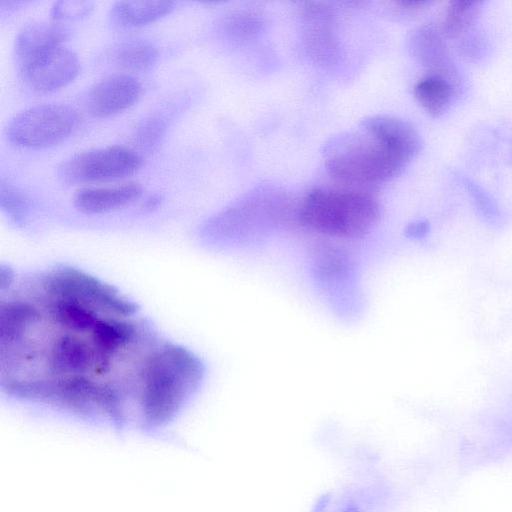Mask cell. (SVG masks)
<instances>
[{
    "label": "cell",
    "instance_id": "obj_10",
    "mask_svg": "<svg viewBox=\"0 0 512 512\" xmlns=\"http://www.w3.org/2000/svg\"><path fill=\"white\" fill-rule=\"evenodd\" d=\"M141 84L128 74H114L96 83L88 92L86 107L98 118L110 117L131 107L140 97Z\"/></svg>",
    "mask_w": 512,
    "mask_h": 512
},
{
    "label": "cell",
    "instance_id": "obj_4",
    "mask_svg": "<svg viewBox=\"0 0 512 512\" xmlns=\"http://www.w3.org/2000/svg\"><path fill=\"white\" fill-rule=\"evenodd\" d=\"M380 206L361 191L315 188L298 207V223L317 234L339 239L363 237L376 225Z\"/></svg>",
    "mask_w": 512,
    "mask_h": 512
},
{
    "label": "cell",
    "instance_id": "obj_11",
    "mask_svg": "<svg viewBox=\"0 0 512 512\" xmlns=\"http://www.w3.org/2000/svg\"><path fill=\"white\" fill-rule=\"evenodd\" d=\"M364 130L408 164L421 149L417 130L407 121L391 115L377 114L364 118L360 123Z\"/></svg>",
    "mask_w": 512,
    "mask_h": 512
},
{
    "label": "cell",
    "instance_id": "obj_14",
    "mask_svg": "<svg viewBox=\"0 0 512 512\" xmlns=\"http://www.w3.org/2000/svg\"><path fill=\"white\" fill-rule=\"evenodd\" d=\"M174 8L175 3L172 1L122 0L112 5L109 18L111 23L117 27L135 28L153 23L169 15Z\"/></svg>",
    "mask_w": 512,
    "mask_h": 512
},
{
    "label": "cell",
    "instance_id": "obj_13",
    "mask_svg": "<svg viewBox=\"0 0 512 512\" xmlns=\"http://www.w3.org/2000/svg\"><path fill=\"white\" fill-rule=\"evenodd\" d=\"M142 191V187L137 183L82 188L74 195L73 203L83 213H106L134 202L140 198Z\"/></svg>",
    "mask_w": 512,
    "mask_h": 512
},
{
    "label": "cell",
    "instance_id": "obj_17",
    "mask_svg": "<svg viewBox=\"0 0 512 512\" xmlns=\"http://www.w3.org/2000/svg\"><path fill=\"white\" fill-rule=\"evenodd\" d=\"M480 2L452 1L448 6L444 19V29L449 36H457L474 20Z\"/></svg>",
    "mask_w": 512,
    "mask_h": 512
},
{
    "label": "cell",
    "instance_id": "obj_7",
    "mask_svg": "<svg viewBox=\"0 0 512 512\" xmlns=\"http://www.w3.org/2000/svg\"><path fill=\"white\" fill-rule=\"evenodd\" d=\"M141 163L134 150L114 145L74 154L58 166L57 176L69 185L111 181L135 173Z\"/></svg>",
    "mask_w": 512,
    "mask_h": 512
},
{
    "label": "cell",
    "instance_id": "obj_5",
    "mask_svg": "<svg viewBox=\"0 0 512 512\" xmlns=\"http://www.w3.org/2000/svg\"><path fill=\"white\" fill-rule=\"evenodd\" d=\"M323 159L334 179L357 186L386 183L401 174L408 165L362 129L330 138L323 147Z\"/></svg>",
    "mask_w": 512,
    "mask_h": 512
},
{
    "label": "cell",
    "instance_id": "obj_1",
    "mask_svg": "<svg viewBox=\"0 0 512 512\" xmlns=\"http://www.w3.org/2000/svg\"><path fill=\"white\" fill-rule=\"evenodd\" d=\"M137 314L69 317L30 295L2 300L1 368L16 366L1 369V377L38 367L26 377L1 382L2 389L119 429L136 427L137 407L112 374L141 414L143 376L161 341Z\"/></svg>",
    "mask_w": 512,
    "mask_h": 512
},
{
    "label": "cell",
    "instance_id": "obj_12",
    "mask_svg": "<svg viewBox=\"0 0 512 512\" xmlns=\"http://www.w3.org/2000/svg\"><path fill=\"white\" fill-rule=\"evenodd\" d=\"M69 29L58 21H35L26 24L18 32L14 50L18 65L52 48L62 46Z\"/></svg>",
    "mask_w": 512,
    "mask_h": 512
},
{
    "label": "cell",
    "instance_id": "obj_6",
    "mask_svg": "<svg viewBox=\"0 0 512 512\" xmlns=\"http://www.w3.org/2000/svg\"><path fill=\"white\" fill-rule=\"evenodd\" d=\"M78 121V114L71 106L56 103L36 105L10 119L6 136L18 147L47 148L69 137Z\"/></svg>",
    "mask_w": 512,
    "mask_h": 512
},
{
    "label": "cell",
    "instance_id": "obj_8",
    "mask_svg": "<svg viewBox=\"0 0 512 512\" xmlns=\"http://www.w3.org/2000/svg\"><path fill=\"white\" fill-rule=\"evenodd\" d=\"M313 277L333 308L349 313L358 307L356 271L353 259L344 249L318 245L313 252Z\"/></svg>",
    "mask_w": 512,
    "mask_h": 512
},
{
    "label": "cell",
    "instance_id": "obj_21",
    "mask_svg": "<svg viewBox=\"0 0 512 512\" xmlns=\"http://www.w3.org/2000/svg\"><path fill=\"white\" fill-rule=\"evenodd\" d=\"M162 197L160 194L151 195L147 198L144 206L146 209H154L161 203Z\"/></svg>",
    "mask_w": 512,
    "mask_h": 512
},
{
    "label": "cell",
    "instance_id": "obj_15",
    "mask_svg": "<svg viewBox=\"0 0 512 512\" xmlns=\"http://www.w3.org/2000/svg\"><path fill=\"white\" fill-rule=\"evenodd\" d=\"M159 58L157 47L148 40L129 39L121 42L114 51L115 62L133 72L152 69Z\"/></svg>",
    "mask_w": 512,
    "mask_h": 512
},
{
    "label": "cell",
    "instance_id": "obj_19",
    "mask_svg": "<svg viewBox=\"0 0 512 512\" xmlns=\"http://www.w3.org/2000/svg\"><path fill=\"white\" fill-rule=\"evenodd\" d=\"M168 119L163 114H153L145 118L136 128L135 142L146 151L155 149L164 137Z\"/></svg>",
    "mask_w": 512,
    "mask_h": 512
},
{
    "label": "cell",
    "instance_id": "obj_3",
    "mask_svg": "<svg viewBox=\"0 0 512 512\" xmlns=\"http://www.w3.org/2000/svg\"><path fill=\"white\" fill-rule=\"evenodd\" d=\"M297 215L283 191L262 185L207 219L201 235L214 246L257 244L298 222Z\"/></svg>",
    "mask_w": 512,
    "mask_h": 512
},
{
    "label": "cell",
    "instance_id": "obj_2",
    "mask_svg": "<svg viewBox=\"0 0 512 512\" xmlns=\"http://www.w3.org/2000/svg\"><path fill=\"white\" fill-rule=\"evenodd\" d=\"M205 373L201 359L190 350L163 341L146 367L142 397V430L172 421L200 387Z\"/></svg>",
    "mask_w": 512,
    "mask_h": 512
},
{
    "label": "cell",
    "instance_id": "obj_18",
    "mask_svg": "<svg viewBox=\"0 0 512 512\" xmlns=\"http://www.w3.org/2000/svg\"><path fill=\"white\" fill-rule=\"evenodd\" d=\"M0 205L6 215L17 225L25 222L29 203L26 196L8 181H0Z\"/></svg>",
    "mask_w": 512,
    "mask_h": 512
},
{
    "label": "cell",
    "instance_id": "obj_20",
    "mask_svg": "<svg viewBox=\"0 0 512 512\" xmlns=\"http://www.w3.org/2000/svg\"><path fill=\"white\" fill-rule=\"evenodd\" d=\"M93 5V2L87 0H60L53 4L51 17L58 22L81 19L90 14Z\"/></svg>",
    "mask_w": 512,
    "mask_h": 512
},
{
    "label": "cell",
    "instance_id": "obj_16",
    "mask_svg": "<svg viewBox=\"0 0 512 512\" xmlns=\"http://www.w3.org/2000/svg\"><path fill=\"white\" fill-rule=\"evenodd\" d=\"M414 95L428 114L437 117L450 105L453 88L449 82L439 76H428L415 85Z\"/></svg>",
    "mask_w": 512,
    "mask_h": 512
},
{
    "label": "cell",
    "instance_id": "obj_9",
    "mask_svg": "<svg viewBox=\"0 0 512 512\" xmlns=\"http://www.w3.org/2000/svg\"><path fill=\"white\" fill-rule=\"evenodd\" d=\"M26 84L39 92H52L72 82L80 72L78 56L58 46L19 65Z\"/></svg>",
    "mask_w": 512,
    "mask_h": 512
}]
</instances>
